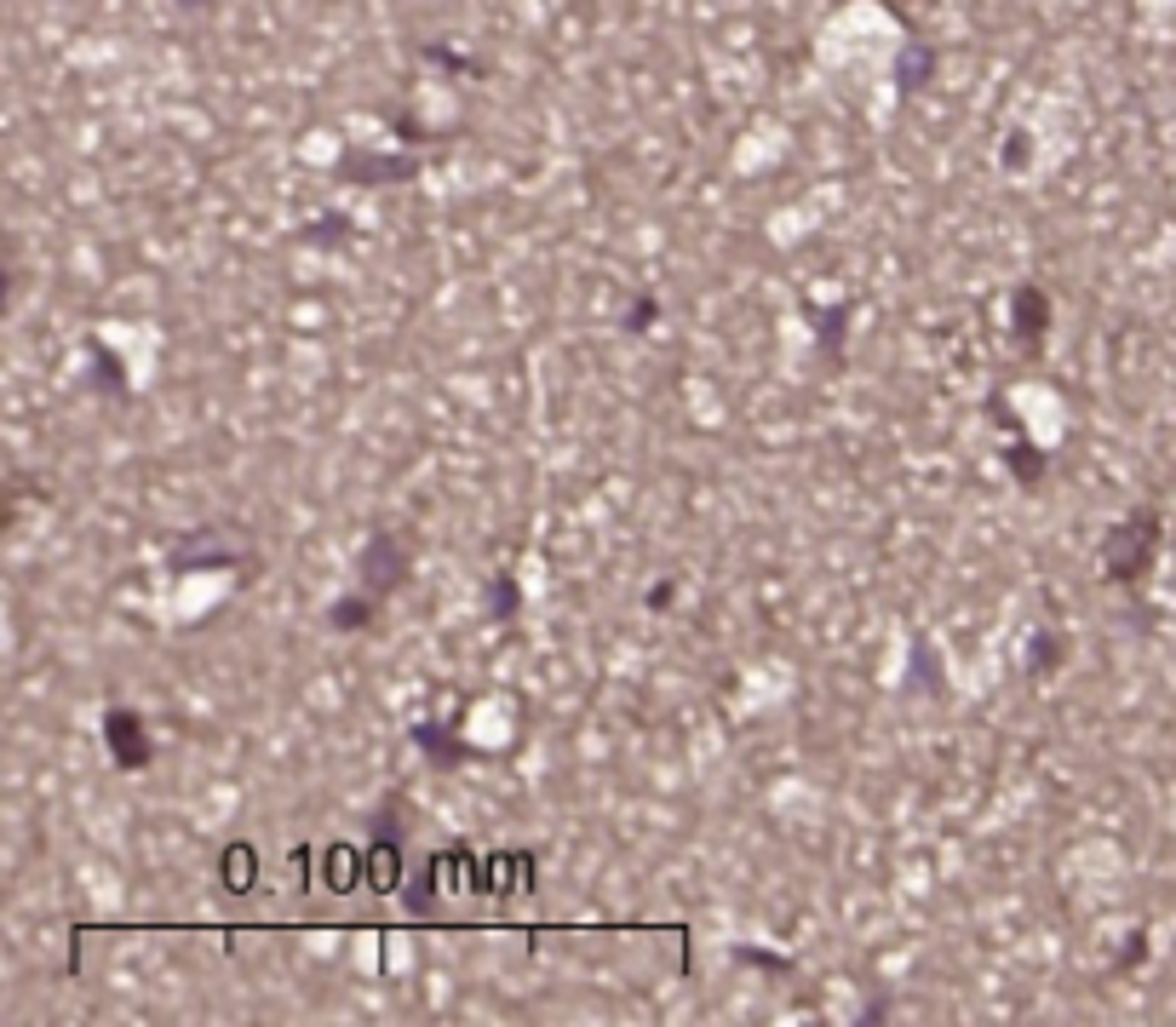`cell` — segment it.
Here are the masks:
<instances>
[{
    "label": "cell",
    "instance_id": "6da1fadb",
    "mask_svg": "<svg viewBox=\"0 0 1176 1027\" xmlns=\"http://www.w3.org/2000/svg\"><path fill=\"white\" fill-rule=\"evenodd\" d=\"M1159 540H1165V517L1153 505H1131L1124 517L1102 534V579L1107 586L1136 591L1159 562Z\"/></svg>",
    "mask_w": 1176,
    "mask_h": 1027
},
{
    "label": "cell",
    "instance_id": "7a4b0ae2",
    "mask_svg": "<svg viewBox=\"0 0 1176 1027\" xmlns=\"http://www.w3.org/2000/svg\"><path fill=\"white\" fill-rule=\"evenodd\" d=\"M362 855H368V890H379V896L402 890L408 821L396 816V804H385V809H373V816H368V843H362Z\"/></svg>",
    "mask_w": 1176,
    "mask_h": 1027
},
{
    "label": "cell",
    "instance_id": "3957f363",
    "mask_svg": "<svg viewBox=\"0 0 1176 1027\" xmlns=\"http://www.w3.org/2000/svg\"><path fill=\"white\" fill-rule=\"evenodd\" d=\"M98 735H104V752L109 764L121 775H144L156 764V735H150V718L132 706H104V718H98Z\"/></svg>",
    "mask_w": 1176,
    "mask_h": 1027
},
{
    "label": "cell",
    "instance_id": "277c9868",
    "mask_svg": "<svg viewBox=\"0 0 1176 1027\" xmlns=\"http://www.w3.org/2000/svg\"><path fill=\"white\" fill-rule=\"evenodd\" d=\"M1050 327H1056V299L1039 281H1016L1010 288V344H1016V356H1045L1050 344Z\"/></svg>",
    "mask_w": 1176,
    "mask_h": 1027
},
{
    "label": "cell",
    "instance_id": "5b68a950",
    "mask_svg": "<svg viewBox=\"0 0 1176 1027\" xmlns=\"http://www.w3.org/2000/svg\"><path fill=\"white\" fill-rule=\"evenodd\" d=\"M413 579V552L402 534H373L356 557V586L373 591V598H396Z\"/></svg>",
    "mask_w": 1176,
    "mask_h": 1027
},
{
    "label": "cell",
    "instance_id": "8992f818",
    "mask_svg": "<svg viewBox=\"0 0 1176 1027\" xmlns=\"http://www.w3.org/2000/svg\"><path fill=\"white\" fill-rule=\"evenodd\" d=\"M247 574L253 562H247L230 540H219L212 528H190V534H178V545L167 552V574Z\"/></svg>",
    "mask_w": 1176,
    "mask_h": 1027
},
{
    "label": "cell",
    "instance_id": "52a82bcc",
    "mask_svg": "<svg viewBox=\"0 0 1176 1027\" xmlns=\"http://www.w3.org/2000/svg\"><path fill=\"white\" fill-rule=\"evenodd\" d=\"M855 299H833V305H804V322L809 334H815V351L826 368H850V327H855Z\"/></svg>",
    "mask_w": 1176,
    "mask_h": 1027
},
{
    "label": "cell",
    "instance_id": "ba28073f",
    "mask_svg": "<svg viewBox=\"0 0 1176 1027\" xmlns=\"http://www.w3.org/2000/svg\"><path fill=\"white\" fill-rule=\"evenodd\" d=\"M408 747L425 758V769H459V764H471L476 758V747L466 735H459V723H437V718H420V723H408Z\"/></svg>",
    "mask_w": 1176,
    "mask_h": 1027
},
{
    "label": "cell",
    "instance_id": "9c48e42d",
    "mask_svg": "<svg viewBox=\"0 0 1176 1027\" xmlns=\"http://www.w3.org/2000/svg\"><path fill=\"white\" fill-rule=\"evenodd\" d=\"M344 185H362V190H385V185H413L420 161L408 156H362V150H344L339 167H334Z\"/></svg>",
    "mask_w": 1176,
    "mask_h": 1027
},
{
    "label": "cell",
    "instance_id": "30bf717a",
    "mask_svg": "<svg viewBox=\"0 0 1176 1027\" xmlns=\"http://www.w3.org/2000/svg\"><path fill=\"white\" fill-rule=\"evenodd\" d=\"M999 459H1004L1010 483H1016L1021 494H1039V483L1050 476V449H1039V442L1027 437V430H1016V437H1004Z\"/></svg>",
    "mask_w": 1176,
    "mask_h": 1027
},
{
    "label": "cell",
    "instance_id": "8fae6325",
    "mask_svg": "<svg viewBox=\"0 0 1176 1027\" xmlns=\"http://www.w3.org/2000/svg\"><path fill=\"white\" fill-rule=\"evenodd\" d=\"M80 351H87V385H92V396H104V402H127V396H132L127 362L115 356L104 339H87Z\"/></svg>",
    "mask_w": 1176,
    "mask_h": 1027
},
{
    "label": "cell",
    "instance_id": "7c38bea8",
    "mask_svg": "<svg viewBox=\"0 0 1176 1027\" xmlns=\"http://www.w3.org/2000/svg\"><path fill=\"white\" fill-rule=\"evenodd\" d=\"M1068 655H1073V637L1062 632V626H1039V632H1027V643H1021V672L1027 677H1056L1068 666Z\"/></svg>",
    "mask_w": 1176,
    "mask_h": 1027
},
{
    "label": "cell",
    "instance_id": "4fadbf2b",
    "mask_svg": "<svg viewBox=\"0 0 1176 1027\" xmlns=\"http://www.w3.org/2000/svg\"><path fill=\"white\" fill-rule=\"evenodd\" d=\"M379 608H385V598H373V591H344V598H334L327 603V615H322V626L327 632H339V637H356V632H373L379 626Z\"/></svg>",
    "mask_w": 1176,
    "mask_h": 1027
},
{
    "label": "cell",
    "instance_id": "5bb4252c",
    "mask_svg": "<svg viewBox=\"0 0 1176 1027\" xmlns=\"http://www.w3.org/2000/svg\"><path fill=\"white\" fill-rule=\"evenodd\" d=\"M907 672H913V689H924L930 701H947V666H941L930 632H913V643H907Z\"/></svg>",
    "mask_w": 1176,
    "mask_h": 1027
},
{
    "label": "cell",
    "instance_id": "9a60e30c",
    "mask_svg": "<svg viewBox=\"0 0 1176 1027\" xmlns=\"http://www.w3.org/2000/svg\"><path fill=\"white\" fill-rule=\"evenodd\" d=\"M528 878H534V855H528V850H500V855H488V861H483V872H476V890H483V896H505V890L528 884Z\"/></svg>",
    "mask_w": 1176,
    "mask_h": 1027
},
{
    "label": "cell",
    "instance_id": "2e32d148",
    "mask_svg": "<svg viewBox=\"0 0 1176 1027\" xmlns=\"http://www.w3.org/2000/svg\"><path fill=\"white\" fill-rule=\"evenodd\" d=\"M442 878H449V855H442V850H437V855H425V861H420V872H413V878H408V884H402V907H408V913H413V919H425V913H437V896H442Z\"/></svg>",
    "mask_w": 1176,
    "mask_h": 1027
},
{
    "label": "cell",
    "instance_id": "e0dca14e",
    "mask_svg": "<svg viewBox=\"0 0 1176 1027\" xmlns=\"http://www.w3.org/2000/svg\"><path fill=\"white\" fill-rule=\"evenodd\" d=\"M517 615H523V586H517V574H511V569L488 574V586H483V620H488V626H511Z\"/></svg>",
    "mask_w": 1176,
    "mask_h": 1027
},
{
    "label": "cell",
    "instance_id": "ac0fdd59",
    "mask_svg": "<svg viewBox=\"0 0 1176 1027\" xmlns=\"http://www.w3.org/2000/svg\"><path fill=\"white\" fill-rule=\"evenodd\" d=\"M219 884L230 890V896H247V890L259 884V850H253L247 838L224 843V855H219Z\"/></svg>",
    "mask_w": 1176,
    "mask_h": 1027
},
{
    "label": "cell",
    "instance_id": "d6986e66",
    "mask_svg": "<svg viewBox=\"0 0 1176 1027\" xmlns=\"http://www.w3.org/2000/svg\"><path fill=\"white\" fill-rule=\"evenodd\" d=\"M356 884H368V855L362 850H351V843H334L327 850V890H356Z\"/></svg>",
    "mask_w": 1176,
    "mask_h": 1027
},
{
    "label": "cell",
    "instance_id": "ffe728a7",
    "mask_svg": "<svg viewBox=\"0 0 1176 1027\" xmlns=\"http://www.w3.org/2000/svg\"><path fill=\"white\" fill-rule=\"evenodd\" d=\"M729 958L747 970H764V975H792L798 970V958L792 953H775V948H758V941H740V948H729Z\"/></svg>",
    "mask_w": 1176,
    "mask_h": 1027
},
{
    "label": "cell",
    "instance_id": "44dd1931",
    "mask_svg": "<svg viewBox=\"0 0 1176 1027\" xmlns=\"http://www.w3.org/2000/svg\"><path fill=\"white\" fill-rule=\"evenodd\" d=\"M351 236H356V224L344 219V212H322L317 224H305V230H299V241H310V247H344Z\"/></svg>",
    "mask_w": 1176,
    "mask_h": 1027
},
{
    "label": "cell",
    "instance_id": "7402d4cb",
    "mask_svg": "<svg viewBox=\"0 0 1176 1027\" xmlns=\"http://www.w3.org/2000/svg\"><path fill=\"white\" fill-rule=\"evenodd\" d=\"M620 327H626V334H632V339L655 334V327H660V299H655V293H632V305H626Z\"/></svg>",
    "mask_w": 1176,
    "mask_h": 1027
},
{
    "label": "cell",
    "instance_id": "603a6c76",
    "mask_svg": "<svg viewBox=\"0 0 1176 1027\" xmlns=\"http://www.w3.org/2000/svg\"><path fill=\"white\" fill-rule=\"evenodd\" d=\"M999 167H1004V173H1027V167H1033V138H1027L1021 127L999 144Z\"/></svg>",
    "mask_w": 1176,
    "mask_h": 1027
},
{
    "label": "cell",
    "instance_id": "cb8c5ba5",
    "mask_svg": "<svg viewBox=\"0 0 1176 1027\" xmlns=\"http://www.w3.org/2000/svg\"><path fill=\"white\" fill-rule=\"evenodd\" d=\"M896 75H901V92L924 87V80H930V53H918V46H907V53H901V63H896Z\"/></svg>",
    "mask_w": 1176,
    "mask_h": 1027
},
{
    "label": "cell",
    "instance_id": "d4e9b609",
    "mask_svg": "<svg viewBox=\"0 0 1176 1027\" xmlns=\"http://www.w3.org/2000/svg\"><path fill=\"white\" fill-rule=\"evenodd\" d=\"M1142 958H1148V930H1131V936L1119 941V958H1114V970L1124 975V970H1136Z\"/></svg>",
    "mask_w": 1176,
    "mask_h": 1027
},
{
    "label": "cell",
    "instance_id": "484cf974",
    "mask_svg": "<svg viewBox=\"0 0 1176 1027\" xmlns=\"http://www.w3.org/2000/svg\"><path fill=\"white\" fill-rule=\"evenodd\" d=\"M672 603H677V579H655L649 598H643V608H649V615H666Z\"/></svg>",
    "mask_w": 1176,
    "mask_h": 1027
},
{
    "label": "cell",
    "instance_id": "4316f807",
    "mask_svg": "<svg viewBox=\"0 0 1176 1027\" xmlns=\"http://www.w3.org/2000/svg\"><path fill=\"white\" fill-rule=\"evenodd\" d=\"M396 138L402 144H430V138H442V132H425L420 121H396Z\"/></svg>",
    "mask_w": 1176,
    "mask_h": 1027
},
{
    "label": "cell",
    "instance_id": "83f0119b",
    "mask_svg": "<svg viewBox=\"0 0 1176 1027\" xmlns=\"http://www.w3.org/2000/svg\"><path fill=\"white\" fill-rule=\"evenodd\" d=\"M878 1022H890V1004H867V1010H861V1027H878Z\"/></svg>",
    "mask_w": 1176,
    "mask_h": 1027
}]
</instances>
